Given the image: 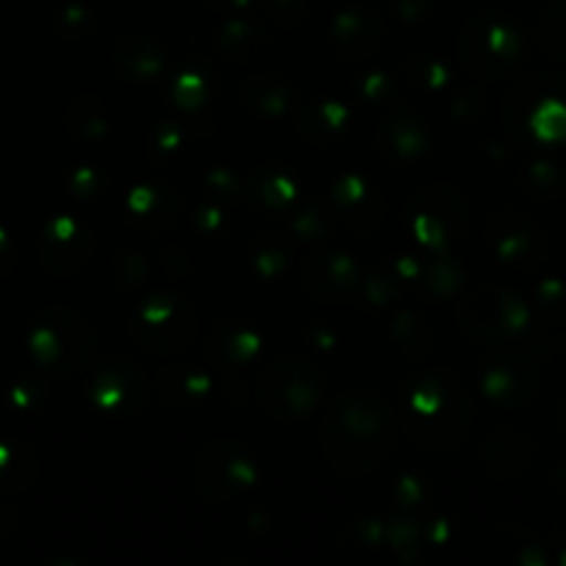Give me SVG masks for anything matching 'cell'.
<instances>
[{
	"label": "cell",
	"instance_id": "obj_1",
	"mask_svg": "<svg viewBox=\"0 0 566 566\" xmlns=\"http://www.w3.org/2000/svg\"><path fill=\"white\" fill-rule=\"evenodd\" d=\"M392 446V420L385 401L368 392L346 396L332 409L326 426L329 459L343 473H363L376 468Z\"/></svg>",
	"mask_w": 566,
	"mask_h": 566
},
{
	"label": "cell",
	"instance_id": "obj_2",
	"mask_svg": "<svg viewBox=\"0 0 566 566\" xmlns=\"http://www.w3.org/2000/svg\"><path fill=\"white\" fill-rule=\"evenodd\" d=\"M321 392V379L302 359H285L265 370L260 381V401L271 415L280 418H302L315 407Z\"/></svg>",
	"mask_w": 566,
	"mask_h": 566
},
{
	"label": "cell",
	"instance_id": "obj_3",
	"mask_svg": "<svg viewBox=\"0 0 566 566\" xmlns=\"http://www.w3.org/2000/svg\"><path fill=\"white\" fill-rule=\"evenodd\" d=\"M92 340L86 321L66 310H50L36 332V357L50 368H77L92 354Z\"/></svg>",
	"mask_w": 566,
	"mask_h": 566
},
{
	"label": "cell",
	"instance_id": "obj_4",
	"mask_svg": "<svg viewBox=\"0 0 566 566\" xmlns=\"http://www.w3.org/2000/svg\"><path fill=\"white\" fill-rule=\"evenodd\" d=\"M205 479H210L208 484H213V490H208L210 495H230L243 484H252L254 464L247 453H241V448H232V453H221V446L210 448L199 462V481ZM208 484H202V490Z\"/></svg>",
	"mask_w": 566,
	"mask_h": 566
},
{
	"label": "cell",
	"instance_id": "obj_5",
	"mask_svg": "<svg viewBox=\"0 0 566 566\" xmlns=\"http://www.w3.org/2000/svg\"><path fill=\"white\" fill-rule=\"evenodd\" d=\"M282 6H285V14H287V9H302V0H271V11H274V17L280 14V9Z\"/></svg>",
	"mask_w": 566,
	"mask_h": 566
},
{
	"label": "cell",
	"instance_id": "obj_6",
	"mask_svg": "<svg viewBox=\"0 0 566 566\" xmlns=\"http://www.w3.org/2000/svg\"><path fill=\"white\" fill-rule=\"evenodd\" d=\"M210 3H219V6H247V0H210Z\"/></svg>",
	"mask_w": 566,
	"mask_h": 566
}]
</instances>
